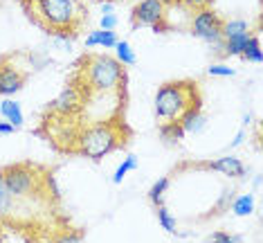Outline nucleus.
<instances>
[{
  "instance_id": "obj_19",
  "label": "nucleus",
  "mask_w": 263,
  "mask_h": 243,
  "mask_svg": "<svg viewBox=\"0 0 263 243\" xmlns=\"http://www.w3.org/2000/svg\"><path fill=\"white\" fill-rule=\"evenodd\" d=\"M252 34H241V36H234V39H227L225 41V54L227 57H241L245 45H248V41Z\"/></svg>"
},
{
  "instance_id": "obj_10",
  "label": "nucleus",
  "mask_w": 263,
  "mask_h": 243,
  "mask_svg": "<svg viewBox=\"0 0 263 243\" xmlns=\"http://www.w3.org/2000/svg\"><path fill=\"white\" fill-rule=\"evenodd\" d=\"M184 167L220 171L223 176H230V178H243L245 176V164L236 156H223L218 160H209V162H200V164H184Z\"/></svg>"
},
{
  "instance_id": "obj_13",
  "label": "nucleus",
  "mask_w": 263,
  "mask_h": 243,
  "mask_svg": "<svg viewBox=\"0 0 263 243\" xmlns=\"http://www.w3.org/2000/svg\"><path fill=\"white\" fill-rule=\"evenodd\" d=\"M0 115L5 117V122H9L11 126H16V128H21L23 122H25L23 110H21V104L14 102V99H5V102L0 104Z\"/></svg>"
},
{
  "instance_id": "obj_31",
  "label": "nucleus",
  "mask_w": 263,
  "mask_h": 243,
  "mask_svg": "<svg viewBox=\"0 0 263 243\" xmlns=\"http://www.w3.org/2000/svg\"><path fill=\"white\" fill-rule=\"evenodd\" d=\"M112 9H115V5H112L110 0H104V3H101V11H104V16L106 14H112Z\"/></svg>"
},
{
  "instance_id": "obj_28",
  "label": "nucleus",
  "mask_w": 263,
  "mask_h": 243,
  "mask_svg": "<svg viewBox=\"0 0 263 243\" xmlns=\"http://www.w3.org/2000/svg\"><path fill=\"white\" fill-rule=\"evenodd\" d=\"M81 234H77V232H68V234H63V236H59V239L54 243H81Z\"/></svg>"
},
{
  "instance_id": "obj_2",
  "label": "nucleus",
  "mask_w": 263,
  "mask_h": 243,
  "mask_svg": "<svg viewBox=\"0 0 263 243\" xmlns=\"http://www.w3.org/2000/svg\"><path fill=\"white\" fill-rule=\"evenodd\" d=\"M126 68L108 54H86L79 61V70L72 77V84L79 88L86 102L95 95H110L124 88Z\"/></svg>"
},
{
  "instance_id": "obj_4",
  "label": "nucleus",
  "mask_w": 263,
  "mask_h": 243,
  "mask_svg": "<svg viewBox=\"0 0 263 243\" xmlns=\"http://www.w3.org/2000/svg\"><path fill=\"white\" fill-rule=\"evenodd\" d=\"M128 135H130V131L122 120L90 124V126L81 128L79 142H77V153L83 158L99 160V158L112 153L115 149H124Z\"/></svg>"
},
{
  "instance_id": "obj_18",
  "label": "nucleus",
  "mask_w": 263,
  "mask_h": 243,
  "mask_svg": "<svg viewBox=\"0 0 263 243\" xmlns=\"http://www.w3.org/2000/svg\"><path fill=\"white\" fill-rule=\"evenodd\" d=\"M115 52H117L115 59L122 63L124 68H126V66H135V63H137V57H135V52H133V47H130L128 41H117Z\"/></svg>"
},
{
  "instance_id": "obj_7",
  "label": "nucleus",
  "mask_w": 263,
  "mask_h": 243,
  "mask_svg": "<svg viewBox=\"0 0 263 243\" xmlns=\"http://www.w3.org/2000/svg\"><path fill=\"white\" fill-rule=\"evenodd\" d=\"M223 18H220V14H216L214 9H198L194 16V21H191V34H194L196 39L205 41V43H216V41L223 39Z\"/></svg>"
},
{
  "instance_id": "obj_8",
  "label": "nucleus",
  "mask_w": 263,
  "mask_h": 243,
  "mask_svg": "<svg viewBox=\"0 0 263 243\" xmlns=\"http://www.w3.org/2000/svg\"><path fill=\"white\" fill-rule=\"evenodd\" d=\"M83 102H86L83 92L70 81V84L57 95L54 102L50 104V110H52V115H59V117H74V115H79L81 108L86 106Z\"/></svg>"
},
{
  "instance_id": "obj_14",
  "label": "nucleus",
  "mask_w": 263,
  "mask_h": 243,
  "mask_svg": "<svg viewBox=\"0 0 263 243\" xmlns=\"http://www.w3.org/2000/svg\"><path fill=\"white\" fill-rule=\"evenodd\" d=\"M158 133L164 140V144H178L184 138V131L178 122H166V124H158Z\"/></svg>"
},
{
  "instance_id": "obj_30",
  "label": "nucleus",
  "mask_w": 263,
  "mask_h": 243,
  "mask_svg": "<svg viewBox=\"0 0 263 243\" xmlns=\"http://www.w3.org/2000/svg\"><path fill=\"white\" fill-rule=\"evenodd\" d=\"M243 140H245V131L241 128V131L236 133V138L232 140V144H230V146H232V149H236V146H241V144H243Z\"/></svg>"
},
{
  "instance_id": "obj_22",
  "label": "nucleus",
  "mask_w": 263,
  "mask_h": 243,
  "mask_svg": "<svg viewBox=\"0 0 263 243\" xmlns=\"http://www.w3.org/2000/svg\"><path fill=\"white\" fill-rule=\"evenodd\" d=\"M158 221H160V225H162L164 232H169V234H176V232H178V223H176V218L171 216V212L166 210L164 205H160V207H158Z\"/></svg>"
},
{
  "instance_id": "obj_16",
  "label": "nucleus",
  "mask_w": 263,
  "mask_h": 243,
  "mask_svg": "<svg viewBox=\"0 0 263 243\" xmlns=\"http://www.w3.org/2000/svg\"><path fill=\"white\" fill-rule=\"evenodd\" d=\"M241 34H250V23L243 18H232L223 23V41L241 36Z\"/></svg>"
},
{
  "instance_id": "obj_27",
  "label": "nucleus",
  "mask_w": 263,
  "mask_h": 243,
  "mask_svg": "<svg viewBox=\"0 0 263 243\" xmlns=\"http://www.w3.org/2000/svg\"><path fill=\"white\" fill-rule=\"evenodd\" d=\"M99 25H101V29H115V27H117V16H115V14H106V16H101Z\"/></svg>"
},
{
  "instance_id": "obj_9",
  "label": "nucleus",
  "mask_w": 263,
  "mask_h": 243,
  "mask_svg": "<svg viewBox=\"0 0 263 243\" xmlns=\"http://www.w3.org/2000/svg\"><path fill=\"white\" fill-rule=\"evenodd\" d=\"M27 81V72L14 66L11 57H0V97H11L18 90H23Z\"/></svg>"
},
{
  "instance_id": "obj_24",
  "label": "nucleus",
  "mask_w": 263,
  "mask_h": 243,
  "mask_svg": "<svg viewBox=\"0 0 263 243\" xmlns=\"http://www.w3.org/2000/svg\"><path fill=\"white\" fill-rule=\"evenodd\" d=\"M241 241H243V236H236L230 232H216L207 239V243H241Z\"/></svg>"
},
{
  "instance_id": "obj_15",
  "label": "nucleus",
  "mask_w": 263,
  "mask_h": 243,
  "mask_svg": "<svg viewBox=\"0 0 263 243\" xmlns=\"http://www.w3.org/2000/svg\"><path fill=\"white\" fill-rule=\"evenodd\" d=\"M241 59H243V61H248V63H261V61H263L259 34H252V36H250V41H248V45H245Z\"/></svg>"
},
{
  "instance_id": "obj_12",
  "label": "nucleus",
  "mask_w": 263,
  "mask_h": 243,
  "mask_svg": "<svg viewBox=\"0 0 263 243\" xmlns=\"http://www.w3.org/2000/svg\"><path fill=\"white\" fill-rule=\"evenodd\" d=\"M117 34L112 29H95V32H88L86 36V47H115L117 45Z\"/></svg>"
},
{
  "instance_id": "obj_11",
  "label": "nucleus",
  "mask_w": 263,
  "mask_h": 243,
  "mask_svg": "<svg viewBox=\"0 0 263 243\" xmlns=\"http://www.w3.org/2000/svg\"><path fill=\"white\" fill-rule=\"evenodd\" d=\"M178 124L182 126L184 135L187 133H200L202 128L207 126V115L202 113V108H191V110L184 113L180 120H178Z\"/></svg>"
},
{
  "instance_id": "obj_21",
  "label": "nucleus",
  "mask_w": 263,
  "mask_h": 243,
  "mask_svg": "<svg viewBox=\"0 0 263 243\" xmlns=\"http://www.w3.org/2000/svg\"><path fill=\"white\" fill-rule=\"evenodd\" d=\"M137 167H140V158H137V156L124 158V162L119 164V167L115 169V174H112V182H115V185H119V182L126 178L128 171H133V169H137Z\"/></svg>"
},
{
  "instance_id": "obj_26",
  "label": "nucleus",
  "mask_w": 263,
  "mask_h": 243,
  "mask_svg": "<svg viewBox=\"0 0 263 243\" xmlns=\"http://www.w3.org/2000/svg\"><path fill=\"white\" fill-rule=\"evenodd\" d=\"M209 3L212 0H178V5H182V7H187V9H205V7H209Z\"/></svg>"
},
{
  "instance_id": "obj_1",
  "label": "nucleus",
  "mask_w": 263,
  "mask_h": 243,
  "mask_svg": "<svg viewBox=\"0 0 263 243\" xmlns=\"http://www.w3.org/2000/svg\"><path fill=\"white\" fill-rule=\"evenodd\" d=\"M27 21L61 43H72L88 21V9L79 0H18Z\"/></svg>"
},
{
  "instance_id": "obj_32",
  "label": "nucleus",
  "mask_w": 263,
  "mask_h": 243,
  "mask_svg": "<svg viewBox=\"0 0 263 243\" xmlns=\"http://www.w3.org/2000/svg\"><path fill=\"white\" fill-rule=\"evenodd\" d=\"M160 3H162V5H164V7H169V5H176V3H178V0H160Z\"/></svg>"
},
{
  "instance_id": "obj_5",
  "label": "nucleus",
  "mask_w": 263,
  "mask_h": 243,
  "mask_svg": "<svg viewBox=\"0 0 263 243\" xmlns=\"http://www.w3.org/2000/svg\"><path fill=\"white\" fill-rule=\"evenodd\" d=\"M3 182L7 187V192L14 198H25L32 196L36 192V167H32L29 162H16V164H7V167L0 169Z\"/></svg>"
},
{
  "instance_id": "obj_3",
  "label": "nucleus",
  "mask_w": 263,
  "mask_h": 243,
  "mask_svg": "<svg viewBox=\"0 0 263 243\" xmlns=\"http://www.w3.org/2000/svg\"><path fill=\"white\" fill-rule=\"evenodd\" d=\"M191 108H202V95H200L198 81H191V79L166 81L155 92L153 110H155L158 124L178 122Z\"/></svg>"
},
{
  "instance_id": "obj_23",
  "label": "nucleus",
  "mask_w": 263,
  "mask_h": 243,
  "mask_svg": "<svg viewBox=\"0 0 263 243\" xmlns=\"http://www.w3.org/2000/svg\"><path fill=\"white\" fill-rule=\"evenodd\" d=\"M11 203H14V196L7 192V187H5V182H3V176H0V214H7L11 210Z\"/></svg>"
},
{
  "instance_id": "obj_17",
  "label": "nucleus",
  "mask_w": 263,
  "mask_h": 243,
  "mask_svg": "<svg viewBox=\"0 0 263 243\" xmlns=\"http://www.w3.org/2000/svg\"><path fill=\"white\" fill-rule=\"evenodd\" d=\"M171 185V178L169 176H164V178H160L155 185L148 189V200L155 205V207H160V205H164V192L169 189Z\"/></svg>"
},
{
  "instance_id": "obj_25",
  "label": "nucleus",
  "mask_w": 263,
  "mask_h": 243,
  "mask_svg": "<svg viewBox=\"0 0 263 243\" xmlns=\"http://www.w3.org/2000/svg\"><path fill=\"white\" fill-rule=\"evenodd\" d=\"M207 74L209 77H234L236 70L230 68V66H223V63H216V66H209L207 68Z\"/></svg>"
},
{
  "instance_id": "obj_6",
  "label": "nucleus",
  "mask_w": 263,
  "mask_h": 243,
  "mask_svg": "<svg viewBox=\"0 0 263 243\" xmlns=\"http://www.w3.org/2000/svg\"><path fill=\"white\" fill-rule=\"evenodd\" d=\"M130 25L137 27H153L155 34H162L171 29V23H166V7L160 0H142L130 11Z\"/></svg>"
},
{
  "instance_id": "obj_20",
  "label": "nucleus",
  "mask_w": 263,
  "mask_h": 243,
  "mask_svg": "<svg viewBox=\"0 0 263 243\" xmlns=\"http://www.w3.org/2000/svg\"><path fill=\"white\" fill-rule=\"evenodd\" d=\"M232 212H234L236 216H250L254 212V198L252 194H243V196H238L234 203H232Z\"/></svg>"
},
{
  "instance_id": "obj_29",
  "label": "nucleus",
  "mask_w": 263,
  "mask_h": 243,
  "mask_svg": "<svg viewBox=\"0 0 263 243\" xmlns=\"http://www.w3.org/2000/svg\"><path fill=\"white\" fill-rule=\"evenodd\" d=\"M14 131H18V128L11 126L9 122H0V135H11Z\"/></svg>"
}]
</instances>
